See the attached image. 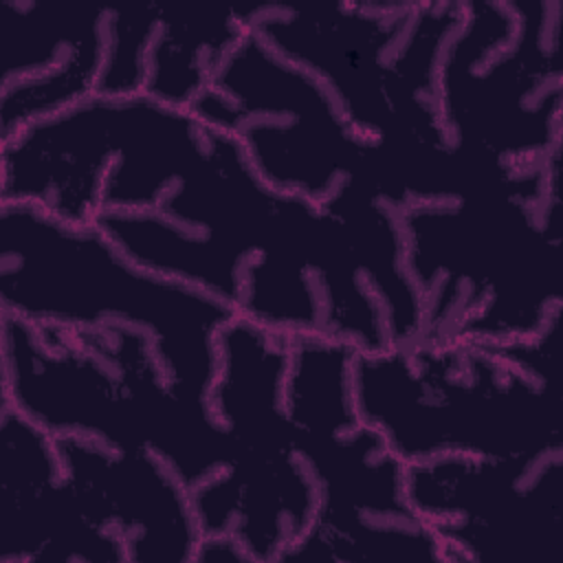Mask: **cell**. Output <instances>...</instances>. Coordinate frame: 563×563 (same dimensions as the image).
Segmentation results:
<instances>
[{
  "instance_id": "cell-1",
  "label": "cell",
  "mask_w": 563,
  "mask_h": 563,
  "mask_svg": "<svg viewBox=\"0 0 563 563\" xmlns=\"http://www.w3.org/2000/svg\"><path fill=\"white\" fill-rule=\"evenodd\" d=\"M0 312L70 330L136 328L174 387L207 402L218 334L238 314L139 266L97 224H66L31 205H0Z\"/></svg>"
},
{
  "instance_id": "cell-2",
  "label": "cell",
  "mask_w": 563,
  "mask_h": 563,
  "mask_svg": "<svg viewBox=\"0 0 563 563\" xmlns=\"http://www.w3.org/2000/svg\"><path fill=\"white\" fill-rule=\"evenodd\" d=\"M561 183L543 198L477 194L400 209L429 343H506L563 314Z\"/></svg>"
},
{
  "instance_id": "cell-3",
  "label": "cell",
  "mask_w": 563,
  "mask_h": 563,
  "mask_svg": "<svg viewBox=\"0 0 563 563\" xmlns=\"http://www.w3.org/2000/svg\"><path fill=\"white\" fill-rule=\"evenodd\" d=\"M354 398L361 420L405 464L563 453L559 376H537L484 343L416 341L356 352Z\"/></svg>"
},
{
  "instance_id": "cell-4",
  "label": "cell",
  "mask_w": 563,
  "mask_h": 563,
  "mask_svg": "<svg viewBox=\"0 0 563 563\" xmlns=\"http://www.w3.org/2000/svg\"><path fill=\"white\" fill-rule=\"evenodd\" d=\"M462 13V2H266L253 7L251 29L314 75L361 139L422 158L451 150L438 70Z\"/></svg>"
},
{
  "instance_id": "cell-5",
  "label": "cell",
  "mask_w": 563,
  "mask_h": 563,
  "mask_svg": "<svg viewBox=\"0 0 563 563\" xmlns=\"http://www.w3.org/2000/svg\"><path fill=\"white\" fill-rule=\"evenodd\" d=\"M290 336L235 314L218 334L209 409L227 431V466L191 488L202 534L229 532L251 563H279L310 528L319 490L299 455L284 385Z\"/></svg>"
},
{
  "instance_id": "cell-6",
  "label": "cell",
  "mask_w": 563,
  "mask_h": 563,
  "mask_svg": "<svg viewBox=\"0 0 563 563\" xmlns=\"http://www.w3.org/2000/svg\"><path fill=\"white\" fill-rule=\"evenodd\" d=\"M438 70L446 143L468 156L543 167L563 156L559 2H462Z\"/></svg>"
},
{
  "instance_id": "cell-7",
  "label": "cell",
  "mask_w": 563,
  "mask_h": 563,
  "mask_svg": "<svg viewBox=\"0 0 563 563\" xmlns=\"http://www.w3.org/2000/svg\"><path fill=\"white\" fill-rule=\"evenodd\" d=\"M233 134L275 191L323 202L345 178L376 189L380 150L361 139L330 90L273 51L253 29L189 108Z\"/></svg>"
},
{
  "instance_id": "cell-8",
  "label": "cell",
  "mask_w": 563,
  "mask_h": 563,
  "mask_svg": "<svg viewBox=\"0 0 563 563\" xmlns=\"http://www.w3.org/2000/svg\"><path fill=\"white\" fill-rule=\"evenodd\" d=\"M405 497L431 528L444 563H473L521 545H554L563 453L548 457L438 455L405 464Z\"/></svg>"
},
{
  "instance_id": "cell-9",
  "label": "cell",
  "mask_w": 563,
  "mask_h": 563,
  "mask_svg": "<svg viewBox=\"0 0 563 563\" xmlns=\"http://www.w3.org/2000/svg\"><path fill=\"white\" fill-rule=\"evenodd\" d=\"M2 314V396L51 435L147 449L136 400L117 367L75 330Z\"/></svg>"
},
{
  "instance_id": "cell-10",
  "label": "cell",
  "mask_w": 563,
  "mask_h": 563,
  "mask_svg": "<svg viewBox=\"0 0 563 563\" xmlns=\"http://www.w3.org/2000/svg\"><path fill=\"white\" fill-rule=\"evenodd\" d=\"M55 440L75 506L121 541L128 563H194L202 532L191 493L158 455L81 435Z\"/></svg>"
},
{
  "instance_id": "cell-11",
  "label": "cell",
  "mask_w": 563,
  "mask_h": 563,
  "mask_svg": "<svg viewBox=\"0 0 563 563\" xmlns=\"http://www.w3.org/2000/svg\"><path fill=\"white\" fill-rule=\"evenodd\" d=\"M106 18L103 7L0 2V143L95 95Z\"/></svg>"
},
{
  "instance_id": "cell-12",
  "label": "cell",
  "mask_w": 563,
  "mask_h": 563,
  "mask_svg": "<svg viewBox=\"0 0 563 563\" xmlns=\"http://www.w3.org/2000/svg\"><path fill=\"white\" fill-rule=\"evenodd\" d=\"M35 561L128 563L75 506L55 435L0 402V563Z\"/></svg>"
},
{
  "instance_id": "cell-13",
  "label": "cell",
  "mask_w": 563,
  "mask_h": 563,
  "mask_svg": "<svg viewBox=\"0 0 563 563\" xmlns=\"http://www.w3.org/2000/svg\"><path fill=\"white\" fill-rule=\"evenodd\" d=\"M253 7H163L147 57L143 95L189 110L251 33Z\"/></svg>"
},
{
  "instance_id": "cell-14",
  "label": "cell",
  "mask_w": 563,
  "mask_h": 563,
  "mask_svg": "<svg viewBox=\"0 0 563 563\" xmlns=\"http://www.w3.org/2000/svg\"><path fill=\"white\" fill-rule=\"evenodd\" d=\"M444 563L442 545L420 519L317 510L310 528L279 563Z\"/></svg>"
},
{
  "instance_id": "cell-15",
  "label": "cell",
  "mask_w": 563,
  "mask_h": 563,
  "mask_svg": "<svg viewBox=\"0 0 563 563\" xmlns=\"http://www.w3.org/2000/svg\"><path fill=\"white\" fill-rule=\"evenodd\" d=\"M163 7L130 4L108 9L106 55L95 95H141L147 75V57L158 33Z\"/></svg>"
},
{
  "instance_id": "cell-16",
  "label": "cell",
  "mask_w": 563,
  "mask_h": 563,
  "mask_svg": "<svg viewBox=\"0 0 563 563\" xmlns=\"http://www.w3.org/2000/svg\"><path fill=\"white\" fill-rule=\"evenodd\" d=\"M194 563H251L246 550L229 532L202 534Z\"/></svg>"
}]
</instances>
